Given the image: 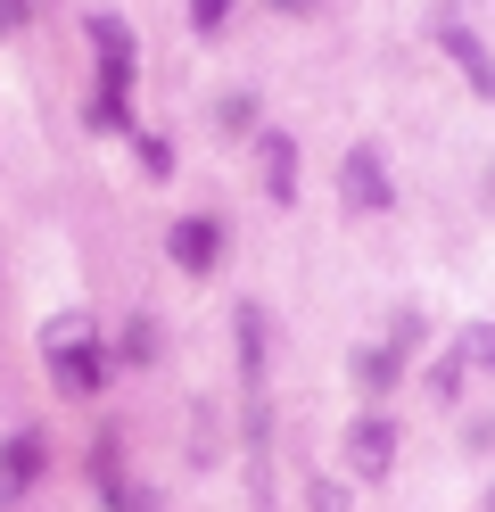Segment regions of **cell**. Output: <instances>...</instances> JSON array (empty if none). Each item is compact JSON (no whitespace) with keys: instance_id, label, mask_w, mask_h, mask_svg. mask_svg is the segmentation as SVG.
I'll list each match as a JSON object with an SVG mask.
<instances>
[{"instance_id":"9c48e42d","label":"cell","mask_w":495,"mask_h":512,"mask_svg":"<svg viewBox=\"0 0 495 512\" xmlns=\"http://www.w3.org/2000/svg\"><path fill=\"white\" fill-rule=\"evenodd\" d=\"M462 364H479V372H495V331L479 323V331H462Z\"/></svg>"},{"instance_id":"3957f363","label":"cell","mask_w":495,"mask_h":512,"mask_svg":"<svg viewBox=\"0 0 495 512\" xmlns=\"http://www.w3.org/2000/svg\"><path fill=\"white\" fill-rule=\"evenodd\" d=\"M339 190H347V207H363V215L396 207V190H388V174H380L372 149H347V157H339Z\"/></svg>"},{"instance_id":"7c38bea8","label":"cell","mask_w":495,"mask_h":512,"mask_svg":"<svg viewBox=\"0 0 495 512\" xmlns=\"http://www.w3.org/2000/svg\"><path fill=\"white\" fill-rule=\"evenodd\" d=\"M314 512H347V496L330 488V479H314Z\"/></svg>"},{"instance_id":"6da1fadb","label":"cell","mask_w":495,"mask_h":512,"mask_svg":"<svg viewBox=\"0 0 495 512\" xmlns=\"http://www.w3.org/2000/svg\"><path fill=\"white\" fill-rule=\"evenodd\" d=\"M42 347H50V372H58L66 397H99V380H108V347H99V331L83 323V314H58V323L42 331Z\"/></svg>"},{"instance_id":"8992f818","label":"cell","mask_w":495,"mask_h":512,"mask_svg":"<svg viewBox=\"0 0 495 512\" xmlns=\"http://www.w3.org/2000/svg\"><path fill=\"white\" fill-rule=\"evenodd\" d=\"M438 42L454 50V67H462V75H471V91H479V100H495V58H487V42H479V34H462V25H454V17L438 25Z\"/></svg>"},{"instance_id":"7a4b0ae2","label":"cell","mask_w":495,"mask_h":512,"mask_svg":"<svg viewBox=\"0 0 495 512\" xmlns=\"http://www.w3.org/2000/svg\"><path fill=\"white\" fill-rule=\"evenodd\" d=\"M91 50H99V100H91V124L99 133H124V91H132V34L124 17H91Z\"/></svg>"},{"instance_id":"ba28073f","label":"cell","mask_w":495,"mask_h":512,"mask_svg":"<svg viewBox=\"0 0 495 512\" xmlns=\"http://www.w3.org/2000/svg\"><path fill=\"white\" fill-rule=\"evenodd\" d=\"M264 190H273L281 207L297 199V141L289 133H264Z\"/></svg>"},{"instance_id":"30bf717a","label":"cell","mask_w":495,"mask_h":512,"mask_svg":"<svg viewBox=\"0 0 495 512\" xmlns=\"http://www.w3.org/2000/svg\"><path fill=\"white\" fill-rule=\"evenodd\" d=\"M190 25H198V34H223V25H231V0H190Z\"/></svg>"},{"instance_id":"277c9868","label":"cell","mask_w":495,"mask_h":512,"mask_svg":"<svg viewBox=\"0 0 495 512\" xmlns=\"http://www.w3.org/2000/svg\"><path fill=\"white\" fill-rule=\"evenodd\" d=\"M42 463H50V446L33 438V430H17L9 446H0V504H17V496H33V479H42Z\"/></svg>"},{"instance_id":"5b68a950","label":"cell","mask_w":495,"mask_h":512,"mask_svg":"<svg viewBox=\"0 0 495 512\" xmlns=\"http://www.w3.org/2000/svg\"><path fill=\"white\" fill-rule=\"evenodd\" d=\"M165 248H174V265H182V273H207L215 256H223V232H215L207 215H182V223H174V240H165Z\"/></svg>"},{"instance_id":"8fae6325","label":"cell","mask_w":495,"mask_h":512,"mask_svg":"<svg viewBox=\"0 0 495 512\" xmlns=\"http://www.w3.org/2000/svg\"><path fill=\"white\" fill-rule=\"evenodd\" d=\"M141 166H149V174H174V149H165V141H149V133H141Z\"/></svg>"},{"instance_id":"52a82bcc","label":"cell","mask_w":495,"mask_h":512,"mask_svg":"<svg viewBox=\"0 0 495 512\" xmlns=\"http://www.w3.org/2000/svg\"><path fill=\"white\" fill-rule=\"evenodd\" d=\"M347 463H355L363 479H380V471L396 463V430L380 422V413H372V422H355V438H347Z\"/></svg>"}]
</instances>
